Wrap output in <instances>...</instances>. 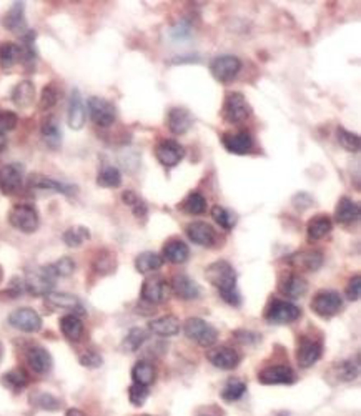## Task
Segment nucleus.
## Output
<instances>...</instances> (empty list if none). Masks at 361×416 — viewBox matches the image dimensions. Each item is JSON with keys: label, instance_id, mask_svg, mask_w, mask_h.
<instances>
[{"label": "nucleus", "instance_id": "1", "mask_svg": "<svg viewBox=\"0 0 361 416\" xmlns=\"http://www.w3.org/2000/svg\"><path fill=\"white\" fill-rule=\"evenodd\" d=\"M205 277L220 292V296L232 306L241 305V295L236 288V273L230 261L217 260L205 270Z\"/></svg>", "mask_w": 361, "mask_h": 416}, {"label": "nucleus", "instance_id": "62", "mask_svg": "<svg viewBox=\"0 0 361 416\" xmlns=\"http://www.w3.org/2000/svg\"><path fill=\"white\" fill-rule=\"evenodd\" d=\"M200 416H210V415H200Z\"/></svg>", "mask_w": 361, "mask_h": 416}, {"label": "nucleus", "instance_id": "41", "mask_svg": "<svg viewBox=\"0 0 361 416\" xmlns=\"http://www.w3.org/2000/svg\"><path fill=\"white\" fill-rule=\"evenodd\" d=\"M2 383L6 385L8 389L22 392V389L29 385V376L22 368H15V370L7 371V373L2 376Z\"/></svg>", "mask_w": 361, "mask_h": 416}, {"label": "nucleus", "instance_id": "55", "mask_svg": "<svg viewBox=\"0 0 361 416\" xmlns=\"http://www.w3.org/2000/svg\"><path fill=\"white\" fill-rule=\"evenodd\" d=\"M102 357L99 353L94 352V350H87L85 353L80 357V365L87 366V368H99L102 366Z\"/></svg>", "mask_w": 361, "mask_h": 416}, {"label": "nucleus", "instance_id": "14", "mask_svg": "<svg viewBox=\"0 0 361 416\" xmlns=\"http://www.w3.org/2000/svg\"><path fill=\"white\" fill-rule=\"evenodd\" d=\"M27 187L30 190H45V192H55L62 195H73L77 192V187L69 185V183L59 182L55 178L47 177V175L32 173L27 177Z\"/></svg>", "mask_w": 361, "mask_h": 416}, {"label": "nucleus", "instance_id": "35", "mask_svg": "<svg viewBox=\"0 0 361 416\" xmlns=\"http://www.w3.org/2000/svg\"><path fill=\"white\" fill-rule=\"evenodd\" d=\"M22 62V47L15 42L0 43V67L3 70L12 69Z\"/></svg>", "mask_w": 361, "mask_h": 416}, {"label": "nucleus", "instance_id": "31", "mask_svg": "<svg viewBox=\"0 0 361 416\" xmlns=\"http://www.w3.org/2000/svg\"><path fill=\"white\" fill-rule=\"evenodd\" d=\"M41 135L43 142L47 143V147H50L52 150H57L62 143V130L59 127V122H57L55 117L48 115L42 120L41 125Z\"/></svg>", "mask_w": 361, "mask_h": 416}, {"label": "nucleus", "instance_id": "27", "mask_svg": "<svg viewBox=\"0 0 361 416\" xmlns=\"http://www.w3.org/2000/svg\"><path fill=\"white\" fill-rule=\"evenodd\" d=\"M360 218V205L348 196H341L334 210V220L340 225H351Z\"/></svg>", "mask_w": 361, "mask_h": 416}, {"label": "nucleus", "instance_id": "61", "mask_svg": "<svg viewBox=\"0 0 361 416\" xmlns=\"http://www.w3.org/2000/svg\"><path fill=\"white\" fill-rule=\"evenodd\" d=\"M0 357H2V348H0Z\"/></svg>", "mask_w": 361, "mask_h": 416}, {"label": "nucleus", "instance_id": "34", "mask_svg": "<svg viewBox=\"0 0 361 416\" xmlns=\"http://www.w3.org/2000/svg\"><path fill=\"white\" fill-rule=\"evenodd\" d=\"M60 331L70 341H78L83 336V323L78 315L69 313L60 318Z\"/></svg>", "mask_w": 361, "mask_h": 416}, {"label": "nucleus", "instance_id": "53", "mask_svg": "<svg viewBox=\"0 0 361 416\" xmlns=\"http://www.w3.org/2000/svg\"><path fill=\"white\" fill-rule=\"evenodd\" d=\"M313 196H311L310 194H306V192H298L297 195H293L292 199V205L297 210H300V212H303V210H308L313 205Z\"/></svg>", "mask_w": 361, "mask_h": 416}, {"label": "nucleus", "instance_id": "46", "mask_svg": "<svg viewBox=\"0 0 361 416\" xmlns=\"http://www.w3.org/2000/svg\"><path fill=\"white\" fill-rule=\"evenodd\" d=\"M59 97H60V92L57 89L55 83H48V85L43 87L42 90L41 100H38V108L43 112L50 110V108H54L57 102H59Z\"/></svg>", "mask_w": 361, "mask_h": 416}, {"label": "nucleus", "instance_id": "45", "mask_svg": "<svg viewBox=\"0 0 361 416\" xmlns=\"http://www.w3.org/2000/svg\"><path fill=\"white\" fill-rule=\"evenodd\" d=\"M245 393H246L245 382H241V380H236V378H232V380H228L225 387H223L222 398L225 401H236V400H240Z\"/></svg>", "mask_w": 361, "mask_h": 416}, {"label": "nucleus", "instance_id": "59", "mask_svg": "<svg viewBox=\"0 0 361 416\" xmlns=\"http://www.w3.org/2000/svg\"><path fill=\"white\" fill-rule=\"evenodd\" d=\"M134 208V215L136 217V218H142V217H147V213H148V208H147V203H145L143 200H140L139 203L135 205V207H132Z\"/></svg>", "mask_w": 361, "mask_h": 416}, {"label": "nucleus", "instance_id": "18", "mask_svg": "<svg viewBox=\"0 0 361 416\" xmlns=\"http://www.w3.org/2000/svg\"><path fill=\"white\" fill-rule=\"evenodd\" d=\"M25 361H27L30 370L37 375H47L52 370V365H54V360H52V354L48 353V350L38 347V345L27 350Z\"/></svg>", "mask_w": 361, "mask_h": 416}, {"label": "nucleus", "instance_id": "60", "mask_svg": "<svg viewBox=\"0 0 361 416\" xmlns=\"http://www.w3.org/2000/svg\"><path fill=\"white\" fill-rule=\"evenodd\" d=\"M65 416H89L85 413V411L78 410V408H70L67 413H65Z\"/></svg>", "mask_w": 361, "mask_h": 416}, {"label": "nucleus", "instance_id": "10", "mask_svg": "<svg viewBox=\"0 0 361 416\" xmlns=\"http://www.w3.org/2000/svg\"><path fill=\"white\" fill-rule=\"evenodd\" d=\"M25 292H29L30 295L34 296H45L52 292L55 285L54 275L48 271L47 266H42V268H37L34 271H29L27 277L24 280Z\"/></svg>", "mask_w": 361, "mask_h": 416}, {"label": "nucleus", "instance_id": "50", "mask_svg": "<svg viewBox=\"0 0 361 416\" xmlns=\"http://www.w3.org/2000/svg\"><path fill=\"white\" fill-rule=\"evenodd\" d=\"M148 395H150V392H148V387H142V385L134 383L129 388V400L134 406H142L143 403L147 401Z\"/></svg>", "mask_w": 361, "mask_h": 416}, {"label": "nucleus", "instance_id": "38", "mask_svg": "<svg viewBox=\"0 0 361 416\" xmlns=\"http://www.w3.org/2000/svg\"><path fill=\"white\" fill-rule=\"evenodd\" d=\"M157 378V370L150 361H139L132 368V380L142 387H150Z\"/></svg>", "mask_w": 361, "mask_h": 416}, {"label": "nucleus", "instance_id": "28", "mask_svg": "<svg viewBox=\"0 0 361 416\" xmlns=\"http://www.w3.org/2000/svg\"><path fill=\"white\" fill-rule=\"evenodd\" d=\"M278 290L281 295L288 296V299H302L308 292V283L300 275L292 273L278 283Z\"/></svg>", "mask_w": 361, "mask_h": 416}, {"label": "nucleus", "instance_id": "11", "mask_svg": "<svg viewBox=\"0 0 361 416\" xmlns=\"http://www.w3.org/2000/svg\"><path fill=\"white\" fill-rule=\"evenodd\" d=\"M170 283L162 277H150L147 278L142 285V292L140 296L145 303L148 305H160L169 300L170 296Z\"/></svg>", "mask_w": 361, "mask_h": 416}, {"label": "nucleus", "instance_id": "2", "mask_svg": "<svg viewBox=\"0 0 361 416\" xmlns=\"http://www.w3.org/2000/svg\"><path fill=\"white\" fill-rule=\"evenodd\" d=\"M252 115V105L245 99L243 94L240 92H230L225 97L222 107V118L227 124L239 125L248 120Z\"/></svg>", "mask_w": 361, "mask_h": 416}, {"label": "nucleus", "instance_id": "33", "mask_svg": "<svg viewBox=\"0 0 361 416\" xmlns=\"http://www.w3.org/2000/svg\"><path fill=\"white\" fill-rule=\"evenodd\" d=\"M332 229H333L332 218L328 215H316L306 223V235L308 238L316 242V240L325 238V236L332 231Z\"/></svg>", "mask_w": 361, "mask_h": 416}, {"label": "nucleus", "instance_id": "29", "mask_svg": "<svg viewBox=\"0 0 361 416\" xmlns=\"http://www.w3.org/2000/svg\"><path fill=\"white\" fill-rule=\"evenodd\" d=\"M148 330H150L153 335L158 336H175L180 331V320L175 317V315H164V317L152 320L148 323Z\"/></svg>", "mask_w": 361, "mask_h": 416}, {"label": "nucleus", "instance_id": "36", "mask_svg": "<svg viewBox=\"0 0 361 416\" xmlns=\"http://www.w3.org/2000/svg\"><path fill=\"white\" fill-rule=\"evenodd\" d=\"M330 375L334 376V380L340 383L353 382L356 376L360 375V363L353 361V360L340 361V363H337V365L332 366Z\"/></svg>", "mask_w": 361, "mask_h": 416}, {"label": "nucleus", "instance_id": "20", "mask_svg": "<svg viewBox=\"0 0 361 416\" xmlns=\"http://www.w3.org/2000/svg\"><path fill=\"white\" fill-rule=\"evenodd\" d=\"M222 145L225 147L228 153H233V155H246L253 148V137L245 130L235 134H223Z\"/></svg>", "mask_w": 361, "mask_h": 416}, {"label": "nucleus", "instance_id": "56", "mask_svg": "<svg viewBox=\"0 0 361 416\" xmlns=\"http://www.w3.org/2000/svg\"><path fill=\"white\" fill-rule=\"evenodd\" d=\"M233 335H235L236 340L243 345H253L262 340V335H258V333H253V331H246V330H236Z\"/></svg>", "mask_w": 361, "mask_h": 416}, {"label": "nucleus", "instance_id": "22", "mask_svg": "<svg viewBox=\"0 0 361 416\" xmlns=\"http://www.w3.org/2000/svg\"><path fill=\"white\" fill-rule=\"evenodd\" d=\"M195 118L190 113V110L183 107H174L169 110L167 115V127L171 134L175 135H185L193 127Z\"/></svg>", "mask_w": 361, "mask_h": 416}, {"label": "nucleus", "instance_id": "7", "mask_svg": "<svg viewBox=\"0 0 361 416\" xmlns=\"http://www.w3.org/2000/svg\"><path fill=\"white\" fill-rule=\"evenodd\" d=\"M302 317V310L297 305L285 300H273L268 306L265 320L273 325H288Z\"/></svg>", "mask_w": 361, "mask_h": 416}, {"label": "nucleus", "instance_id": "42", "mask_svg": "<svg viewBox=\"0 0 361 416\" xmlns=\"http://www.w3.org/2000/svg\"><path fill=\"white\" fill-rule=\"evenodd\" d=\"M97 185L104 188H118L122 185V173L115 166H104L97 177Z\"/></svg>", "mask_w": 361, "mask_h": 416}, {"label": "nucleus", "instance_id": "39", "mask_svg": "<svg viewBox=\"0 0 361 416\" xmlns=\"http://www.w3.org/2000/svg\"><path fill=\"white\" fill-rule=\"evenodd\" d=\"M62 240L70 248L82 247L87 240H90V230L87 227H72V229L64 231Z\"/></svg>", "mask_w": 361, "mask_h": 416}, {"label": "nucleus", "instance_id": "30", "mask_svg": "<svg viewBox=\"0 0 361 416\" xmlns=\"http://www.w3.org/2000/svg\"><path fill=\"white\" fill-rule=\"evenodd\" d=\"M12 103L17 108H29L35 100V85L30 80H22L12 89Z\"/></svg>", "mask_w": 361, "mask_h": 416}, {"label": "nucleus", "instance_id": "19", "mask_svg": "<svg viewBox=\"0 0 361 416\" xmlns=\"http://www.w3.org/2000/svg\"><path fill=\"white\" fill-rule=\"evenodd\" d=\"M170 290L174 292L175 296H178L180 300L192 301L200 299L201 288L195 280H192L188 275H175V278L171 280Z\"/></svg>", "mask_w": 361, "mask_h": 416}, {"label": "nucleus", "instance_id": "49", "mask_svg": "<svg viewBox=\"0 0 361 416\" xmlns=\"http://www.w3.org/2000/svg\"><path fill=\"white\" fill-rule=\"evenodd\" d=\"M32 403H35V406H38V408L47 411H57L60 408V400L50 393H37L32 396Z\"/></svg>", "mask_w": 361, "mask_h": 416}, {"label": "nucleus", "instance_id": "17", "mask_svg": "<svg viewBox=\"0 0 361 416\" xmlns=\"http://www.w3.org/2000/svg\"><path fill=\"white\" fill-rule=\"evenodd\" d=\"M185 231H187L188 238L198 247H213L215 242H217V231L206 222L197 220L188 223Z\"/></svg>", "mask_w": 361, "mask_h": 416}, {"label": "nucleus", "instance_id": "15", "mask_svg": "<svg viewBox=\"0 0 361 416\" xmlns=\"http://www.w3.org/2000/svg\"><path fill=\"white\" fill-rule=\"evenodd\" d=\"M206 360H208L215 368H218V370L230 371V370H235V368L240 365L241 357L236 350H233L230 347H215L206 352Z\"/></svg>", "mask_w": 361, "mask_h": 416}, {"label": "nucleus", "instance_id": "5", "mask_svg": "<svg viewBox=\"0 0 361 416\" xmlns=\"http://www.w3.org/2000/svg\"><path fill=\"white\" fill-rule=\"evenodd\" d=\"M343 308V299L334 290H320L311 300V310L321 318H332L340 313Z\"/></svg>", "mask_w": 361, "mask_h": 416}, {"label": "nucleus", "instance_id": "48", "mask_svg": "<svg viewBox=\"0 0 361 416\" xmlns=\"http://www.w3.org/2000/svg\"><path fill=\"white\" fill-rule=\"evenodd\" d=\"M148 335L143 328H132V330L127 333L125 340H123V348L129 350V352H136L142 345L147 341Z\"/></svg>", "mask_w": 361, "mask_h": 416}, {"label": "nucleus", "instance_id": "43", "mask_svg": "<svg viewBox=\"0 0 361 416\" xmlns=\"http://www.w3.org/2000/svg\"><path fill=\"white\" fill-rule=\"evenodd\" d=\"M337 138H338V142H340V145L345 148L346 152H351V153H358L360 152L361 138H360L358 134L350 132V130H346L345 127H338V129H337Z\"/></svg>", "mask_w": 361, "mask_h": 416}, {"label": "nucleus", "instance_id": "9", "mask_svg": "<svg viewBox=\"0 0 361 416\" xmlns=\"http://www.w3.org/2000/svg\"><path fill=\"white\" fill-rule=\"evenodd\" d=\"M87 105H89L90 118L95 125L107 129V127L115 124L117 108L110 100L102 97H90Z\"/></svg>", "mask_w": 361, "mask_h": 416}, {"label": "nucleus", "instance_id": "16", "mask_svg": "<svg viewBox=\"0 0 361 416\" xmlns=\"http://www.w3.org/2000/svg\"><path fill=\"white\" fill-rule=\"evenodd\" d=\"M297 375L288 365H271L258 373V382L262 385H292Z\"/></svg>", "mask_w": 361, "mask_h": 416}, {"label": "nucleus", "instance_id": "23", "mask_svg": "<svg viewBox=\"0 0 361 416\" xmlns=\"http://www.w3.org/2000/svg\"><path fill=\"white\" fill-rule=\"evenodd\" d=\"M321 353H323V345L320 341L311 340V338H302L300 345H298L297 350V360L298 365L302 368H310L313 366L316 361L321 358Z\"/></svg>", "mask_w": 361, "mask_h": 416}, {"label": "nucleus", "instance_id": "21", "mask_svg": "<svg viewBox=\"0 0 361 416\" xmlns=\"http://www.w3.org/2000/svg\"><path fill=\"white\" fill-rule=\"evenodd\" d=\"M3 27H6L8 32L20 35L24 37L25 34L29 32L27 20H25V6L24 2H14V6L8 8V12L3 17Z\"/></svg>", "mask_w": 361, "mask_h": 416}, {"label": "nucleus", "instance_id": "52", "mask_svg": "<svg viewBox=\"0 0 361 416\" xmlns=\"http://www.w3.org/2000/svg\"><path fill=\"white\" fill-rule=\"evenodd\" d=\"M94 268L99 271L100 275H107V273H112L113 270H115V258H113L110 253L104 257H99L97 258Z\"/></svg>", "mask_w": 361, "mask_h": 416}, {"label": "nucleus", "instance_id": "58", "mask_svg": "<svg viewBox=\"0 0 361 416\" xmlns=\"http://www.w3.org/2000/svg\"><path fill=\"white\" fill-rule=\"evenodd\" d=\"M171 35H174L175 38H183V37H188L190 35V27L185 24H178L177 27L171 29Z\"/></svg>", "mask_w": 361, "mask_h": 416}, {"label": "nucleus", "instance_id": "40", "mask_svg": "<svg viewBox=\"0 0 361 416\" xmlns=\"http://www.w3.org/2000/svg\"><path fill=\"white\" fill-rule=\"evenodd\" d=\"M182 210L188 215H201L206 210V199L200 192H192L182 201Z\"/></svg>", "mask_w": 361, "mask_h": 416}, {"label": "nucleus", "instance_id": "51", "mask_svg": "<svg viewBox=\"0 0 361 416\" xmlns=\"http://www.w3.org/2000/svg\"><path fill=\"white\" fill-rule=\"evenodd\" d=\"M17 124H19V117L17 113L10 110H0V135L6 137L7 132L14 130Z\"/></svg>", "mask_w": 361, "mask_h": 416}, {"label": "nucleus", "instance_id": "54", "mask_svg": "<svg viewBox=\"0 0 361 416\" xmlns=\"http://www.w3.org/2000/svg\"><path fill=\"white\" fill-rule=\"evenodd\" d=\"M345 293H346L348 300H351V301L360 300V295H361V277L360 275H355V277L348 282Z\"/></svg>", "mask_w": 361, "mask_h": 416}, {"label": "nucleus", "instance_id": "47", "mask_svg": "<svg viewBox=\"0 0 361 416\" xmlns=\"http://www.w3.org/2000/svg\"><path fill=\"white\" fill-rule=\"evenodd\" d=\"M47 268L52 275H54L55 280L59 277H70V275L76 271V261H73L72 258L64 257V258H60V260H57L55 264L47 265Z\"/></svg>", "mask_w": 361, "mask_h": 416}, {"label": "nucleus", "instance_id": "13", "mask_svg": "<svg viewBox=\"0 0 361 416\" xmlns=\"http://www.w3.org/2000/svg\"><path fill=\"white\" fill-rule=\"evenodd\" d=\"M155 157L160 162V165L167 166V168H174L183 160L185 150L177 140L165 138L158 142V145L155 147Z\"/></svg>", "mask_w": 361, "mask_h": 416}, {"label": "nucleus", "instance_id": "24", "mask_svg": "<svg viewBox=\"0 0 361 416\" xmlns=\"http://www.w3.org/2000/svg\"><path fill=\"white\" fill-rule=\"evenodd\" d=\"M85 118H87V110H85V103H83L80 90L73 89L69 100V115H67L69 127L72 130H82L83 125H85Z\"/></svg>", "mask_w": 361, "mask_h": 416}, {"label": "nucleus", "instance_id": "6", "mask_svg": "<svg viewBox=\"0 0 361 416\" xmlns=\"http://www.w3.org/2000/svg\"><path fill=\"white\" fill-rule=\"evenodd\" d=\"M241 60L235 55L215 57L210 64V72L220 83H230L240 73Z\"/></svg>", "mask_w": 361, "mask_h": 416}, {"label": "nucleus", "instance_id": "37", "mask_svg": "<svg viewBox=\"0 0 361 416\" xmlns=\"http://www.w3.org/2000/svg\"><path fill=\"white\" fill-rule=\"evenodd\" d=\"M164 266V257L153 252H143L135 258V268L139 273L147 275L160 270Z\"/></svg>", "mask_w": 361, "mask_h": 416}, {"label": "nucleus", "instance_id": "44", "mask_svg": "<svg viewBox=\"0 0 361 416\" xmlns=\"http://www.w3.org/2000/svg\"><path fill=\"white\" fill-rule=\"evenodd\" d=\"M211 217H213V220L227 231H230L236 223L235 213L230 212V210L225 207H222V205H215V207L211 208Z\"/></svg>", "mask_w": 361, "mask_h": 416}, {"label": "nucleus", "instance_id": "25", "mask_svg": "<svg viewBox=\"0 0 361 416\" xmlns=\"http://www.w3.org/2000/svg\"><path fill=\"white\" fill-rule=\"evenodd\" d=\"M290 264L303 271H318L323 266V253L318 250H303L290 257Z\"/></svg>", "mask_w": 361, "mask_h": 416}, {"label": "nucleus", "instance_id": "3", "mask_svg": "<svg viewBox=\"0 0 361 416\" xmlns=\"http://www.w3.org/2000/svg\"><path fill=\"white\" fill-rule=\"evenodd\" d=\"M8 223L22 234H34L41 225V218L34 205L17 203L8 212Z\"/></svg>", "mask_w": 361, "mask_h": 416}, {"label": "nucleus", "instance_id": "26", "mask_svg": "<svg viewBox=\"0 0 361 416\" xmlns=\"http://www.w3.org/2000/svg\"><path fill=\"white\" fill-rule=\"evenodd\" d=\"M45 303L47 306H52V308L72 310L73 315L83 313V306L80 300H78L76 295H70V293L50 292L48 295H45Z\"/></svg>", "mask_w": 361, "mask_h": 416}, {"label": "nucleus", "instance_id": "12", "mask_svg": "<svg viewBox=\"0 0 361 416\" xmlns=\"http://www.w3.org/2000/svg\"><path fill=\"white\" fill-rule=\"evenodd\" d=\"M8 325L24 333H37L42 328V317L32 308H19L8 315Z\"/></svg>", "mask_w": 361, "mask_h": 416}, {"label": "nucleus", "instance_id": "63", "mask_svg": "<svg viewBox=\"0 0 361 416\" xmlns=\"http://www.w3.org/2000/svg\"><path fill=\"white\" fill-rule=\"evenodd\" d=\"M142 416H150V415H142Z\"/></svg>", "mask_w": 361, "mask_h": 416}, {"label": "nucleus", "instance_id": "57", "mask_svg": "<svg viewBox=\"0 0 361 416\" xmlns=\"http://www.w3.org/2000/svg\"><path fill=\"white\" fill-rule=\"evenodd\" d=\"M122 201L125 205H129V207H135V205L140 201V196L136 195L134 190H125L122 194Z\"/></svg>", "mask_w": 361, "mask_h": 416}, {"label": "nucleus", "instance_id": "8", "mask_svg": "<svg viewBox=\"0 0 361 416\" xmlns=\"http://www.w3.org/2000/svg\"><path fill=\"white\" fill-rule=\"evenodd\" d=\"M25 168L22 164H7L0 166V192L3 195L19 194L24 187Z\"/></svg>", "mask_w": 361, "mask_h": 416}, {"label": "nucleus", "instance_id": "32", "mask_svg": "<svg viewBox=\"0 0 361 416\" xmlns=\"http://www.w3.org/2000/svg\"><path fill=\"white\" fill-rule=\"evenodd\" d=\"M164 258L175 265L185 264L190 258V248L182 240L174 238L164 247Z\"/></svg>", "mask_w": 361, "mask_h": 416}, {"label": "nucleus", "instance_id": "4", "mask_svg": "<svg viewBox=\"0 0 361 416\" xmlns=\"http://www.w3.org/2000/svg\"><path fill=\"white\" fill-rule=\"evenodd\" d=\"M187 338L197 341L200 347L211 348L218 340V330L206 323L204 318H188L183 325Z\"/></svg>", "mask_w": 361, "mask_h": 416}]
</instances>
